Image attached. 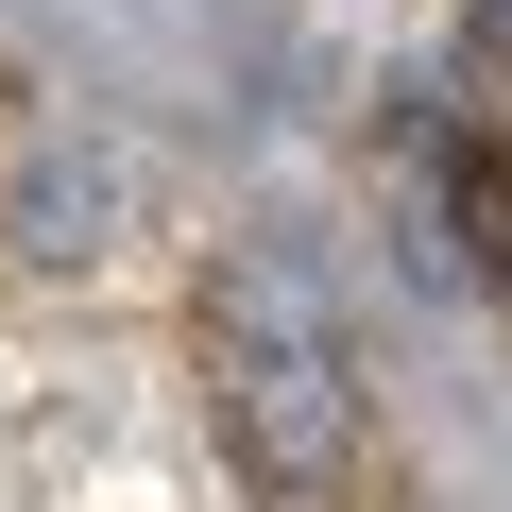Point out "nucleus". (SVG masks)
<instances>
[{
    "mask_svg": "<svg viewBox=\"0 0 512 512\" xmlns=\"http://www.w3.org/2000/svg\"><path fill=\"white\" fill-rule=\"evenodd\" d=\"M205 427H222V461H239L256 512H325L359 478V359H342L325 291L274 239L205 256Z\"/></svg>",
    "mask_w": 512,
    "mask_h": 512,
    "instance_id": "f257e3e1",
    "label": "nucleus"
},
{
    "mask_svg": "<svg viewBox=\"0 0 512 512\" xmlns=\"http://www.w3.org/2000/svg\"><path fill=\"white\" fill-rule=\"evenodd\" d=\"M137 222H154V171H137L120 137H86V120L18 137V171H0V239H18V256H52V274H86V256H120Z\"/></svg>",
    "mask_w": 512,
    "mask_h": 512,
    "instance_id": "f03ea898",
    "label": "nucleus"
},
{
    "mask_svg": "<svg viewBox=\"0 0 512 512\" xmlns=\"http://www.w3.org/2000/svg\"><path fill=\"white\" fill-rule=\"evenodd\" d=\"M444 205H461V239H478V274H512V137H461V154H444Z\"/></svg>",
    "mask_w": 512,
    "mask_h": 512,
    "instance_id": "7ed1b4c3",
    "label": "nucleus"
},
{
    "mask_svg": "<svg viewBox=\"0 0 512 512\" xmlns=\"http://www.w3.org/2000/svg\"><path fill=\"white\" fill-rule=\"evenodd\" d=\"M461 52H478V69H512V0H461Z\"/></svg>",
    "mask_w": 512,
    "mask_h": 512,
    "instance_id": "20e7f679",
    "label": "nucleus"
}]
</instances>
